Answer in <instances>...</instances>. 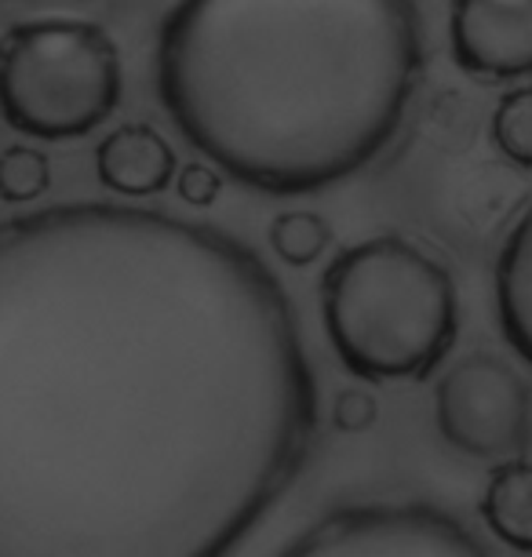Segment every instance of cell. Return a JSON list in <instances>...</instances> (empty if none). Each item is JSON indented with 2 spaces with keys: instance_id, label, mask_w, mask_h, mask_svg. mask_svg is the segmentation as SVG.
Segmentation results:
<instances>
[{
  "instance_id": "obj_2",
  "label": "cell",
  "mask_w": 532,
  "mask_h": 557,
  "mask_svg": "<svg viewBox=\"0 0 532 557\" xmlns=\"http://www.w3.org/2000/svg\"><path fill=\"white\" fill-rule=\"evenodd\" d=\"M420 77L416 0H180L158 40V91L183 139L277 197L369 168Z\"/></svg>"
},
{
  "instance_id": "obj_12",
  "label": "cell",
  "mask_w": 532,
  "mask_h": 557,
  "mask_svg": "<svg viewBox=\"0 0 532 557\" xmlns=\"http://www.w3.org/2000/svg\"><path fill=\"white\" fill-rule=\"evenodd\" d=\"M496 150L521 168H532V84L515 88L493 110Z\"/></svg>"
},
{
  "instance_id": "obj_10",
  "label": "cell",
  "mask_w": 532,
  "mask_h": 557,
  "mask_svg": "<svg viewBox=\"0 0 532 557\" xmlns=\"http://www.w3.org/2000/svg\"><path fill=\"white\" fill-rule=\"evenodd\" d=\"M482 518L499 543L532 554V462L507 459L488 474Z\"/></svg>"
},
{
  "instance_id": "obj_11",
  "label": "cell",
  "mask_w": 532,
  "mask_h": 557,
  "mask_svg": "<svg viewBox=\"0 0 532 557\" xmlns=\"http://www.w3.org/2000/svg\"><path fill=\"white\" fill-rule=\"evenodd\" d=\"M329 240H332V226L314 212H281L270 223V248L292 270L314 267L321 251L329 248Z\"/></svg>"
},
{
  "instance_id": "obj_13",
  "label": "cell",
  "mask_w": 532,
  "mask_h": 557,
  "mask_svg": "<svg viewBox=\"0 0 532 557\" xmlns=\"http://www.w3.org/2000/svg\"><path fill=\"white\" fill-rule=\"evenodd\" d=\"M51 186V161L48 153L29 150V146H8L0 153V201L29 205Z\"/></svg>"
},
{
  "instance_id": "obj_5",
  "label": "cell",
  "mask_w": 532,
  "mask_h": 557,
  "mask_svg": "<svg viewBox=\"0 0 532 557\" xmlns=\"http://www.w3.org/2000/svg\"><path fill=\"white\" fill-rule=\"evenodd\" d=\"M434 419L448 445L467 456H518L532 437L529 383L504 357L467 354L437 383Z\"/></svg>"
},
{
  "instance_id": "obj_7",
  "label": "cell",
  "mask_w": 532,
  "mask_h": 557,
  "mask_svg": "<svg viewBox=\"0 0 532 557\" xmlns=\"http://www.w3.org/2000/svg\"><path fill=\"white\" fill-rule=\"evenodd\" d=\"M448 48L478 81L532 77V0H453Z\"/></svg>"
},
{
  "instance_id": "obj_14",
  "label": "cell",
  "mask_w": 532,
  "mask_h": 557,
  "mask_svg": "<svg viewBox=\"0 0 532 557\" xmlns=\"http://www.w3.org/2000/svg\"><path fill=\"white\" fill-rule=\"evenodd\" d=\"M332 416H336V426L343 434H358V430H369L375 423L380 408H375V397L369 391H343Z\"/></svg>"
},
{
  "instance_id": "obj_8",
  "label": "cell",
  "mask_w": 532,
  "mask_h": 557,
  "mask_svg": "<svg viewBox=\"0 0 532 557\" xmlns=\"http://www.w3.org/2000/svg\"><path fill=\"white\" fill-rule=\"evenodd\" d=\"M175 150L150 124H121L96 150V175L102 186L124 197H153L175 178Z\"/></svg>"
},
{
  "instance_id": "obj_4",
  "label": "cell",
  "mask_w": 532,
  "mask_h": 557,
  "mask_svg": "<svg viewBox=\"0 0 532 557\" xmlns=\"http://www.w3.org/2000/svg\"><path fill=\"white\" fill-rule=\"evenodd\" d=\"M121 51L88 18H29L0 37V117L66 143L96 132L121 102Z\"/></svg>"
},
{
  "instance_id": "obj_3",
  "label": "cell",
  "mask_w": 532,
  "mask_h": 557,
  "mask_svg": "<svg viewBox=\"0 0 532 557\" xmlns=\"http://www.w3.org/2000/svg\"><path fill=\"white\" fill-rule=\"evenodd\" d=\"M321 321L350 375L420 383L453 350L460 299L442 262L383 234L332 259L321 277Z\"/></svg>"
},
{
  "instance_id": "obj_9",
  "label": "cell",
  "mask_w": 532,
  "mask_h": 557,
  "mask_svg": "<svg viewBox=\"0 0 532 557\" xmlns=\"http://www.w3.org/2000/svg\"><path fill=\"white\" fill-rule=\"evenodd\" d=\"M496 313L510 350L532 364V208L518 219L499 248Z\"/></svg>"
},
{
  "instance_id": "obj_1",
  "label": "cell",
  "mask_w": 532,
  "mask_h": 557,
  "mask_svg": "<svg viewBox=\"0 0 532 557\" xmlns=\"http://www.w3.org/2000/svg\"><path fill=\"white\" fill-rule=\"evenodd\" d=\"M318 380L281 281L197 219L0 223V557H219L296 481Z\"/></svg>"
},
{
  "instance_id": "obj_15",
  "label": "cell",
  "mask_w": 532,
  "mask_h": 557,
  "mask_svg": "<svg viewBox=\"0 0 532 557\" xmlns=\"http://www.w3.org/2000/svg\"><path fill=\"white\" fill-rule=\"evenodd\" d=\"M219 186H223L219 183V175L205 164H186L180 172V178H175V190H180L183 205H190V208L212 205L219 197Z\"/></svg>"
},
{
  "instance_id": "obj_6",
  "label": "cell",
  "mask_w": 532,
  "mask_h": 557,
  "mask_svg": "<svg viewBox=\"0 0 532 557\" xmlns=\"http://www.w3.org/2000/svg\"><path fill=\"white\" fill-rule=\"evenodd\" d=\"M288 557H478V543L453 513L405 503V507H350L302 529L285 543Z\"/></svg>"
}]
</instances>
